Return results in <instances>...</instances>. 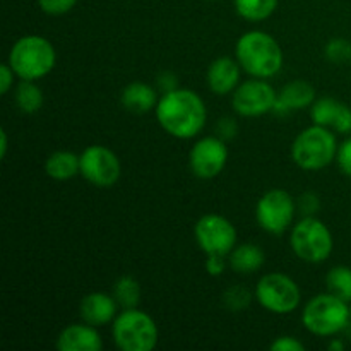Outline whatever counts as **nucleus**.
I'll list each match as a JSON object with an SVG mask.
<instances>
[{"mask_svg":"<svg viewBox=\"0 0 351 351\" xmlns=\"http://www.w3.org/2000/svg\"><path fill=\"white\" fill-rule=\"evenodd\" d=\"M45 171L53 180H71L75 175L81 173V158L69 151H57L48 156Z\"/></svg>","mask_w":351,"mask_h":351,"instance_id":"21","label":"nucleus"},{"mask_svg":"<svg viewBox=\"0 0 351 351\" xmlns=\"http://www.w3.org/2000/svg\"><path fill=\"white\" fill-rule=\"evenodd\" d=\"M278 0H235V9L247 21H264L276 10Z\"/></svg>","mask_w":351,"mask_h":351,"instance_id":"22","label":"nucleus"},{"mask_svg":"<svg viewBox=\"0 0 351 351\" xmlns=\"http://www.w3.org/2000/svg\"><path fill=\"white\" fill-rule=\"evenodd\" d=\"M195 240L206 254L228 256L237 245V230L225 216L209 213L204 215L194 228Z\"/></svg>","mask_w":351,"mask_h":351,"instance_id":"10","label":"nucleus"},{"mask_svg":"<svg viewBox=\"0 0 351 351\" xmlns=\"http://www.w3.org/2000/svg\"><path fill=\"white\" fill-rule=\"evenodd\" d=\"M81 175L95 187L106 189L119 182L122 175V165L117 154L105 146H89L82 151Z\"/></svg>","mask_w":351,"mask_h":351,"instance_id":"11","label":"nucleus"},{"mask_svg":"<svg viewBox=\"0 0 351 351\" xmlns=\"http://www.w3.org/2000/svg\"><path fill=\"white\" fill-rule=\"evenodd\" d=\"M223 300H225V305L228 307V311L240 312L250 304L252 297H250V291L247 290V288L233 287V288H228V290H226Z\"/></svg>","mask_w":351,"mask_h":351,"instance_id":"27","label":"nucleus"},{"mask_svg":"<svg viewBox=\"0 0 351 351\" xmlns=\"http://www.w3.org/2000/svg\"><path fill=\"white\" fill-rule=\"evenodd\" d=\"M350 319H351V302H350Z\"/></svg>","mask_w":351,"mask_h":351,"instance_id":"37","label":"nucleus"},{"mask_svg":"<svg viewBox=\"0 0 351 351\" xmlns=\"http://www.w3.org/2000/svg\"><path fill=\"white\" fill-rule=\"evenodd\" d=\"M120 101H122L123 108L137 113V115L147 113L149 110L156 108L158 105L156 91L146 82H130L129 86H125L122 96H120Z\"/></svg>","mask_w":351,"mask_h":351,"instance_id":"19","label":"nucleus"},{"mask_svg":"<svg viewBox=\"0 0 351 351\" xmlns=\"http://www.w3.org/2000/svg\"><path fill=\"white\" fill-rule=\"evenodd\" d=\"M311 117L315 125L331 127L339 134L351 132V108L335 98L315 99L311 106Z\"/></svg>","mask_w":351,"mask_h":351,"instance_id":"14","label":"nucleus"},{"mask_svg":"<svg viewBox=\"0 0 351 351\" xmlns=\"http://www.w3.org/2000/svg\"><path fill=\"white\" fill-rule=\"evenodd\" d=\"M278 93L264 79H250L233 91L232 105L239 115L261 117L273 112Z\"/></svg>","mask_w":351,"mask_h":351,"instance_id":"12","label":"nucleus"},{"mask_svg":"<svg viewBox=\"0 0 351 351\" xmlns=\"http://www.w3.org/2000/svg\"><path fill=\"white\" fill-rule=\"evenodd\" d=\"M113 297L117 304L123 308L137 307L141 300V287L139 281L132 276H122L117 280L115 288H113Z\"/></svg>","mask_w":351,"mask_h":351,"instance_id":"25","label":"nucleus"},{"mask_svg":"<svg viewBox=\"0 0 351 351\" xmlns=\"http://www.w3.org/2000/svg\"><path fill=\"white\" fill-rule=\"evenodd\" d=\"M7 62L23 81H38L53 71L57 53L47 38L27 34L14 43Z\"/></svg>","mask_w":351,"mask_h":351,"instance_id":"3","label":"nucleus"},{"mask_svg":"<svg viewBox=\"0 0 351 351\" xmlns=\"http://www.w3.org/2000/svg\"><path fill=\"white\" fill-rule=\"evenodd\" d=\"M297 204L287 191L274 189L266 192L256 206V219L264 232L281 235L290 228Z\"/></svg>","mask_w":351,"mask_h":351,"instance_id":"9","label":"nucleus"},{"mask_svg":"<svg viewBox=\"0 0 351 351\" xmlns=\"http://www.w3.org/2000/svg\"><path fill=\"white\" fill-rule=\"evenodd\" d=\"M7 147H9V139H7V130H0V158L7 156Z\"/></svg>","mask_w":351,"mask_h":351,"instance_id":"35","label":"nucleus"},{"mask_svg":"<svg viewBox=\"0 0 351 351\" xmlns=\"http://www.w3.org/2000/svg\"><path fill=\"white\" fill-rule=\"evenodd\" d=\"M273 351H304L305 346L304 343L298 341L297 338H291V336H281L276 341L271 343L269 346Z\"/></svg>","mask_w":351,"mask_h":351,"instance_id":"30","label":"nucleus"},{"mask_svg":"<svg viewBox=\"0 0 351 351\" xmlns=\"http://www.w3.org/2000/svg\"><path fill=\"white\" fill-rule=\"evenodd\" d=\"M226 256H216V254H209L206 259V271L211 276H221L226 269Z\"/></svg>","mask_w":351,"mask_h":351,"instance_id":"31","label":"nucleus"},{"mask_svg":"<svg viewBox=\"0 0 351 351\" xmlns=\"http://www.w3.org/2000/svg\"><path fill=\"white\" fill-rule=\"evenodd\" d=\"M266 261L263 249L254 243H243V245L235 247L232 252L228 254V264L232 269L239 274H252Z\"/></svg>","mask_w":351,"mask_h":351,"instance_id":"20","label":"nucleus"},{"mask_svg":"<svg viewBox=\"0 0 351 351\" xmlns=\"http://www.w3.org/2000/svg\"><path fill=\"white\" fill-rule=\"evenodd\" d=\"M16 103L23 113H36L43 106V93L34 81H23L17 86Z\"/></svg>","mask_w":351,"mask_h":351,"instance_id":"24","label":"nucleus"},{"mask_svg":"<svg viewBox=\"0 0 351 351\" xmlns=\"http://www.w3.org/2000/svg\"><path fill=\"white\" fill-rule=\"evenodd\" d=\"M336 161L339 165V170L351 178V139H346L341 146L338 147Z\"/></svg>","mask_w":351,"mask_h":351,"instance_id":"29","label":"nucleus"},{"mask_svg":"<svg viewBox=\"0 0 351 351\" xmlns=\"http://www.w3.org/2000/svg\"><path fill=\"white\" fill-rule=\"evenodd\" d=\"M239 60H233L230 57H219L211 62L208 69V86L215 95L225 96L228 93L235 91L237 84L240 81V67Z\"/></svg>","mask_w":351,"mask_h":351,"instance_id":"17","label":"nucleus"},{"mask_svg":"<svg viewBox=\"0 0 351 351\" xmlns=\"http://www.w3.org/2000/svg\"><path fill=\"white\" fill-rule=\"evenodd\" d=\"M302 211L305 213V216H312L319 209V199L317 195L314 194H304L300 197V202H298Z\"/></svg>","mask_w":351,"mask_h":351,"instance_id":"33","label":"nucleus"},{"mask_svg":"<svg viewBox=\"0 0 351 351\" xmlns=\"http://www.w3.org/2000/svg\"><path fill=\"white\" fill-rule=\"evenodd\" d=\"M237 60L252 77L267 79L283 67V51L280 43L264 31H249L237 41Z\"/></svg>","mask_w":351,"mask_h":351,"instance_id":"2","label":"nucleus"},{"mask_svg":"<svg viewBox=\"0 0 351 351\" xmlns=\"http://www.w3.org/2000/svg\"><path fill=\"white\" fill-rule=\"evenodd\" d=\"M77 3V0H38V5L45 14L50 16H62L67 14L72 7Z\"/></svg>","mask_w":351,"mask_h":351,"instance_id":"28","label":"nucleus"},{"mask_svg":"<svg viewBox=\"0 0 351 351\" xmlns=\"http://www.w3.org/2000/svg\"><path fill=\"white\" fill-rule=\"evenodd\" d=\"M254 297L267 312L285 315L297 311L302 293L298 285L290 276L281 273H271L261 278Z\"/></svg>","mask_w":351,"mask_h":351,"instance_id":"8","label":"nucleus"},{"mask_svg":"<svg viewBox=\"0 0 351 351\" xmlns=\"http://www.w3.org/2000/svg\"><path fill=\"white\" fill-rule=\"evenodd\" d=\"M113 341L122 351H151L158 345V326L149 314L123 308L113 321Z\"/></svg>","mask_w":351,"mask_h":351,"instance_id":"5","label":"nucleus"},{"mask_svg":"<svg viewBox=\"0 0 351 351\" xmlns=\"http://www.w3.org/2000/svg\"><path fill=\"white\" fill-rule=\"evenodd\" d=\"M324 53L332 64H346L351 60V43L345 38H335L326 45Z\"/></svg>","mask_w":351,"mask_h":351,"instance_id":"26","label":"nucleus"},{"mask_svg":"<svg viewBox=\"0 0 351 351\" xmlns=\"http://www.w3.org/2000/svg\"><path fill=\"white\" fill-rule=\"evenodd\" d=\"M228 161V147L218 137H204L192 146L189 154L191 170L202 180L218 177Z\"/></svg>","mask_w":351,"mask_h":351,"instance_id":"13","label":"nucleus"},{"mask_svg":"<svg viewBox=\"0 0 351 351\" xmlns=\"http://www.w3.org/2000/svg\"><path fill=\"white\" fill-rule=\"evenodd\" d=\"M58 351H101L103 339L95 326L72 324L62 329L57 338Z\"/></svg>","mask_w":351,"mask_h":351,"instance_id":"16","label":"nucleus"},{"mask_svg":"<svg viewBox=\"0 0 351 351\" xmlns=\"http://www.w3.org/2000/svg\"><path fill=\"white\" fill-rule=\"evenodd\" d=\"M158 86H160L165 93L173 91V89L178 88L177 79H175V75L171 74V72H163V74H160V77H158Z\"/></svg>","mask_w":351,"mask_h":351,"instance_id":"34","label":"nucleus"},{"mask_svg":"<svg viewBox=\"0 0 351 351\" xmlns=\"http://www.w3.org/2000/svg\"><path fill=\"white\" fill-rule=\"evenodd\" d=\"M315 101V89L314 86L308 84L307 81H291L287 86H283L278 93L276 105L273 112L276 113H288L295 110L307 108L312 106Z\"/></svg>","mask_w":351,"mask_h":351,"instance_id":"18","label":"nucleus"},{"mask_svg":"<svg viewBox=\"0 0 351 351\" xmlns=\"http://www.w3.org/2000/svg\"><path fill=\"white\" fill-rule=\"evenodd\" d=\"M329 350L343 351V350H345V345H343V341H338V339H336V341H332L331 345H329Z\"/></svg>","mask_w":351,"mask_h":351,"instance_id":"36","label":"nucleus"},{"mask_svg":"<svg viewBox=\"0 0 351 351\" xmlns=\"http://www.w3.org/2000/svg\"><path fill=\"white\" fill-rule=\"evenodd\" d=\"M156 119L165 132L177 139H192L206 125L208 112L197 93L185 88H177L165 93L158 99Z\"/></svg>","mask_w":351,"mask_h":351,"instance_id":"1","label":"nucleus"},{"mask_svg":"<svg viewBox=\"0 0 351 351\" xmlns=\"http://www.w3.org/2000/svg\"><path fill=\"white\" fill-rule=\"evenodd\" d=\"M291 249L298 259L311 264L324 263L332 252L331 230L314 216H305L295 225L290 235Z\"/></svg>","mask_w":351,"mask_h":351,"instance_id":"7","label":"nucleus"},{"mask_svg":"<svg viewBox=\"0 0 351 351\" xmlns=\"http://www.w3.org/2000/svg\"><path fill=\"white\" fill-rule=\"evenodd\" d=\"M350 305L332 293L312 298L302 312V324L315 336H335L348 326Z\"/></svg>","mask_w":351,"mask_h":351,"instance_id":"4","label":"nucleus"},{"mask_svg":"<svg viewBox=\"0 0 351 351\" xmlns=\"http://www.w3.org/2000/svg\"><path fill=\"white\" fill-rule=\"evenodd\" d=\"M326 287L329 293L336 295L341 300L351 302V267L335 266L326 276Z\"/></svg>","mask_w":351,"mask_h":351,"instance_id":"23","label":"nucleus"},{"mask_svg":"<svg viewBox=\"0 0 351 351\" xmlns=\"http://www.w3.org/2000/svg\"><path fill=\"white\" fill-rule=\"evenodd\" d=\"M338 143L328 127L312 125L300 132L291 146V158L302 170H322L335 161Z\"/></svg>","mask_w":351,"mask_h":351,"instance_id":"6","label":"nucleus"},{"mask_svg":"<svg viewBox=\"0 0 351 351\" xmlns=\"http://www.w3.org/2000/svg\"><path fill=\"white\" fill-rule=\"evenodd\" d=\"M119 307L120 305L117 304L115 297H110L108 293H103V291H93V293H88L81 300L79 314H81L82 321L86 324L101 328V326L115 321L117 308Z\"/></svg>","mask_w":351,"mask_h":351,"instance_id":"15","label":"nucleus"},{"mask_svg":"<svg viewBox=\"0 0 351 351\" xmlns=\"http://www.w3.org/2000/svg\"><path fill=\"white\" fill-rule=\"evenodd\" d=\"M14 75H16V72L12 71L9 62L2 64V67H0V95H7L9 93V89L14 84Z\"/></svg>","mask_w":351,"mask_h":351,"instance_id":"32","label":"nucleus"}]
</instances>
